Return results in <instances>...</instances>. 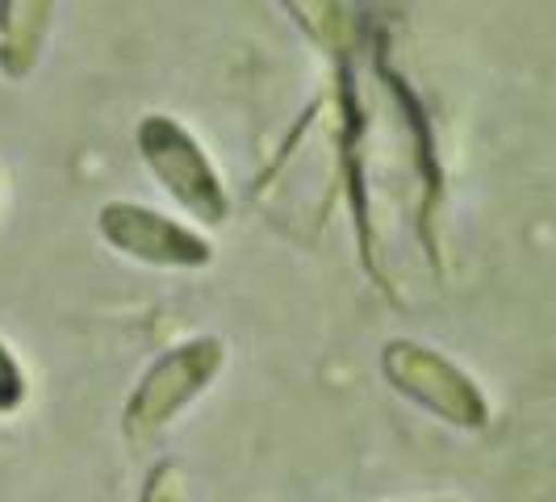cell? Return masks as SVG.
Instances as JSON below:
<instances>
[{
  "label": "cell",
  "instance_id": "cell-1",
  "mask_svg": "<svg viewBox=\"0 0 556 502\" xmlns=\"http://www.w3.org/2000/svg\"><path fill=\"white\" fill-rule=\"evenodd\" d=\"M226 356H230V348L223 335H189V339L164 348L139 373L135 390L122 406V436L135 448L164 440L167 427L189 406H197L210 393V386L223 377Z\"/></svg>",
  "mask_w": 556,
  "mask_h": 502
},
{
  "label": "cell",
  "instance_id": "cell-3",
  "mask_svg": "<svg viewBox=\"0 0 556 502\" xmlns=\"http://www.w3.org/2000/svg\"><path fill=\"white\" fill-rule=\"evenodd\" d=\"M377 368L397 398H406L410 406L440 418L444 427H456V431H485L490 427L485 390L477 386L469 368H460L435 343H422L410 335L386 339L377 352Z\"/></svg>",
  "mask_w": 556,
  "mask_h": 502
},
{
  "label": "cell",
  "instance_id": "cell-2",
  "mask_svg": "<svg viewBox=\"0 0 556 502\" xmlns=\"http://www.w3.org/2000/svg\"><path fill=\"white\" fill-rule=\"evenodd\" d=\"M135 151L147 176L176 201L180 214L193 218V226L214 230L230 223V193H226L223 172L180 117L142 113L135 126Z\"/></svg>",
  "mask_w": 556,
  "mask_h": 502
},
{
  "label": "cell",
  "instance_id": "cell-4",
  "mask_svg": "<svg viewBox=\"0 0 556 502\" xmlns=\"http://www.w3.org/2000/svg\"><path fill=\"white\" fill-rule=\"evenodd\" d=\"M97 235L101 243L142 268H164V273H201L218 260L210 235L193 223H180L164 210L113 197L97 210Z\"/></svg>",
  "mask_w": 556,
  "mask_h": 502
},
{
  "label": "cell",
  "instance_id": "cell-9",
  "mask_svg": "<svg viewBox=\"0 0 556 502\" xmlns=\"http://www.w3.org/2000/svg\"><path fill=\"white\" fill-rule=\"evenodd\" d=\"M410 502H465V499H410Z\"/></svg>",
  "mask_w": 556,
  "mask_h": 502
},
{
  "label": "cell",
  "instance_id": "cell-7",
  "mask_svg": "<svg viewBox=\"0 0 556 502\" xmlns=\"http://www.w3.org/2000/svg\"><path fill=\"white\" fill-rule=\"evenodd\" d=\"M135 502H189V474L180 461H155L147 474Z\"/></svg>",
  "mask_w": 556,
  "mask_h": 502
},
{
  "label": "cell",
  "instance_id": "cell-5",
  "mask_svg": "<svg viewBox=\"0 0 556 502\" xmlns=\"http://www.w3.org/2000/svg\"><path fill=\"white\" fill-rule=\"evenodd\" d=\"M59 0H0V76L26 84L47 55Z\"/></svg>",
  "mask_w": 556,
  "mask_h": 502
},
{
  "label": "cell",
  "instance_id": "cell-6",
  "mask_svg": "<svg viewBox=\"0 0 556 502\" xmlns=\"http://www.w3.org/2000/svg\"><path fill=\"white\" fill-rule=\"evenodd\" d=\"M280 13L298 26V34L334 67L352 63L356 51V17L348 0H277Z\"/></svg>",
  "mask_w": 556,
  "mask_h": 502
},
{
  "label": "cell",
  "instance_id": "cell-8",
  "mask_svg": "<svg viewBox=\"0 0 556 502\" xmlns=\"http://www.w3.org/2000/svg\"><path fill=\"white\" fill-rule=\"evenodd\" d=\"M29 398V377L26 364L17 361V352L4 343L0 335V418H13Z\"/></svg>",
  "mask_w": 556,
  "mask_h": 502
}]
</instances>
